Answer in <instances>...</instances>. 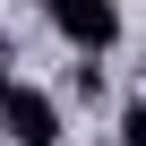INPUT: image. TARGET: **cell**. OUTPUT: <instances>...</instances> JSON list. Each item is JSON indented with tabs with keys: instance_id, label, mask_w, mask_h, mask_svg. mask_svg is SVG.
I'll list each match as a JSON object with an SVG mask.
<instances>
[{
	"instance_id": "obj_1",
	"label": "cell",
	"mask_w": 146,
	"mask_h": 146,
	"mask_svg": "<svg viewBox=\"0 0 146 146\" xmlns=\"http://www.w3.org/2000/svg\"><path fill=\"white\" fill-rule=\"evenodd\" d=\"M0 137L9 146H60V103L26 78H9L0 69Z\"/></svg>"
},
{
	"instance_id": "obj_2",
	"label": "cell",
	"mask_w": 146,
	"mask_h": 146,
	"mask_svg": "<svg viewBox=\"0 0 146 146\" xmlns=\"http://www.w3.org/2000/svg\"><path fill=\"white\" fill-rule=\"evenodd\" d=\"M52 26L78 43V52H112V43H120V9H112V0H60Z\"/></svg>"
},
{
	"instance_id": "obj_3",
	"label": "cell",
	"mask_w": 146,
	"mask_h": 146,
	"mask_svg": "<svg viewBox=\"0 0 146 146\" xmlns=\"http://www.w3.org/2000/svg\"><path fill=\"white\" fill-rule=\"evenodd\" d=\"M120 146H146V103H129V112H120Z\"/></svg>"
},
{
	"instance_id": "obj_4",
	"label": "cell",
	"mask_w": 146,
	"mask_h": 146,
	"mask_svg": "<svg viewBox=\"0 0 146 146\" xmlns=\"http://www.w3.org/2000/svg\"><path fill=\"white\" fill-rule=\"evenodd\" d=\"M35 9H43V17H52V9H60V0H35Z\"/></svg>"
},
{
	"instance_id": "obj_5",
	"label": "cell",
	"mask_w": 146,
	"mask_h": 146,
	"mask_svg": "<svg viewBox=\"0 0 146 146\" xmlns=\"http://www.w3.org/2000/svg\"><path fill=\"white\" fill-rule=\"evenodd\" d=\"M0 146H9V137H0Z\"/></svg>"
}]
</instances>
